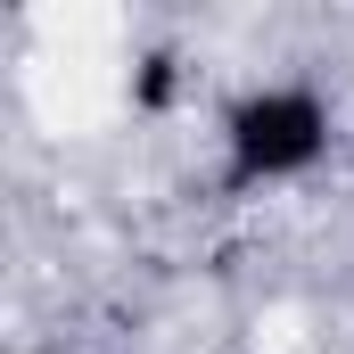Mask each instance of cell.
I'll return each instance as SVG.
<instances>
[{
  "label": "cell",
  "instance_id": "cell-1",
  "mask_svg": "<svg viewBox=\"0 0 354 354\" xmlns=\"http://www.w3.org/2000/svg\"><path fill=\"white\" fill-rule=\"evenodd\" d=\"M330 132H338V115H330V99L313 83H297V75L248 83L223 107V124H214V149H223L214 181H223V198H256V189H280V181H305L330 157Z\"/></svg>",
  "mask_w": 354,
  "mask_h": 354
}]
</instances>
